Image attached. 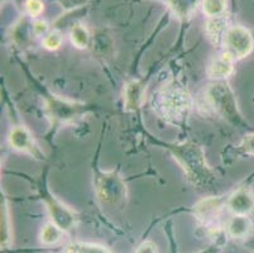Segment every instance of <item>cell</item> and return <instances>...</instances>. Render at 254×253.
<instances>
[{"mask_svg":"<svg viewBox=\"0 0 254 253\" xmlns=\"http://www.w3.org/2000/svg\"><path fill=\"white\" fill-rule=\"evenodd\" d=\"M226 24H228V22H226V19L223 15H220V17H211V19L207 22V36H209V38L211 39L214 45H218V43H220L221 39L225 38V34L228 32Z\"/></svg>","mask_w":254,"mask_h":253,"instance_id":"cell-13","label":"cell"},{"mask_svg":"<svg viewBox=\"0 0 254 253\" xmlns=\"http://www.w3.org/2000/svg\"><path fill=\"white\" fill-rule=\"evenodd\" d=\"M144 97V85L138 80H131L124 87V109L135 111L140 108Z\"/></svg>","mask_w":254,"mask_h":253,"instance_id":"cell-11","label":"cell"},{"mask_svg":"<svg viewBox=\"0 0 254 253\" xmlns=\"http://www.w3.org/2000/svg\"><path fill=\"white\" fill-rule=\"evenodd\" d=\"M9 227V215H8V208L4 201L1 205V248H5L9 243V236H10V229Z\"/></svg>","mask_w":254,"mask_h":253,"instance_id":"cell-20","label":"cell"},{"mask_svg":"<svg viewBox=\"0 0 254 253\" xmlns=\"http://www.w3.org/2000/svg\"><path fill=\"white\" fill-rule=\"evenodd\" d=\"M9 145L17 151H22V152H29L33 155L36 152V147H34V141L32 137L31 132L25 127L18 125L11 129L9 133Z\"/></svg>","mask_w":254,"mask_h":253,"instance_id":"cell-9","label":"cell"},{"mask_svg":"<svg viewBox=\"0 0 254 253\" xmlns=\"http://www.w3.org/2000/svg\"><path fill=\"white\" fill-rule=\"evenodd\" d=\"M158 106L163 117L176 122L186 117L191 108V97L184 87L168 84L162 87L158 95Z\"/></svg>","mask_w":254,"mask_h":253,"instance_id":"cell-2","label":"cell"},{"mask_svg":"<svg viewBox=\"0 0 254 253\" xmlns=\"http://www.w3.org/2000/svg\"><path fill=\"white\" fill-rule=\"evenodd\" d=\"M66 253H112L108 248L92 243H75L66 248Z\"/></svg>","mask_w":254,"mask_h":253,"instance_id":"cell-18","label":"cell"},{"mask_svg":"<svg viewBox=\"0 0 254 253\" xmlns=\"http://www.w3.org/2000/svg\"><path fill=\"white\" fill-rule=\"evenodd\" d=\"M252 229V222L247 215H234L228 223L226 231L232 238L242 240L246 238Z\"/></svg>","mask_w":254,"mask_h":253,"instance_id":"cell-12","label":"cell"},{"mask_svg":"<svg viewBox=\"0 0 254 253\" xmlns=\"http://www.w3.org/2000/svg\"><path fill=\"white\" fill-rule=\"evenodd\" d=\"M48 31V23L46 20H37L33 23V32L36 36H43Z\"/></svg>","mask_w":254,"mask_h":253,"instance_id":"cell-25","label":"cell"},{"mask_svg":"<svg viewBox=\"0 0 254 253\" xmlns=\"http://www.w3.org/2000/svg\"><path fill=\"white\" fill-rule=\"evenodd\" d=\"M170 4L177 17L186 18L192 13L193 9H196L197 0H170Z\"/></svg>","mask_w":254,"mask_h":253,"instance_id":"cell-17","label":"cell"},{"mask_svg":"<svg viewBox=\"0 0 254 253\" xmlns=\"http://www.w3.org/2000/svg\"><path fill=\"white\" fill-rule=\"evenodd\" d=\"M25 9L31 17H37L43 11V3L41 0H27Z\"/></svg>","mask_w":254,"mask_h":253,"instance_id":"cell-22","label":"cell"},{"mask_svg":"<svg viewBox=\"0 0 254 253\" xmlns=\"http://www.w3.org/2000/svg\"><path fill=\"white\" fill-rule=\"evenodd\" d=\"M135 253H157V247L151 241H145L137 248Z\"/></svg>","mask_w":254,"mask_h":253,"instance_id":"cell-26","label":"cell"},{"mask_svg":"<svg viewBox=\"0 0 254 253\" xmlns=\"http://www.w3.org/2000/svg\"><path fill=\"white\" fill-rule=\"evenodd\" d=\"M71 42L75 47L84 50L90 43V33L82 24H75L70 32Z\"/></svg>","mask_w":254,"mask_h":253,"instance_id":"cell-16","label":"cell"},{"mask_svg":"<svg viewBox=\"0 0 254 253\" xmlns=\"http://www.w3.org/2000/svg\"><path fill=\"white\" fill-rule=\"evenodd\" d=\"M239 147L246 155L254 156V133H251L248 134V136L244 137V139L242 141Z\"/></svg>","mask_w":254,"mask_h":253,"instance_id":"cell-23","label":"cell"},{"mask_svg":"<svg viewBox=\"0 0 254 253\" xmlns=\"http://www.w3.org/2000/svg\"><path fill=\"white\" fill-rule=\"evenodd\" d=\"M206 99L210 106L232 124L242 122V117L238 110L237 100L229 85L224 81L211 84L206 90Z\"/></svg>","mask_w":254,"mask_h":253,"instance_id":"cell-3","label":"cell"},{"mask_svg":"<svg viewBox=\"0 0 254 253\" xmlns=\"http://www.w3.org/2000/svg\"><path fill=\"white\" fill-rule=\"evenodd\" d=\"M173 156L182 169L185 170L186 175L189 176L192 184L196 186H206L212 181V175L210 169L207 167L205 161L204 151L200 146L195 143H177V145H170Z\"/></svg>","mask_w":254,"mask_h":253,"instance_id":"cell-1","label":"cell"},{"mask_svg":"<svg viewBox=\"0 0 254 253\" xmlns=\"http://www.w3.org/2000/svg\"><path fill=\"white\" fill-rule=\"evenodd\" d=\"M46 109L53 122L67 124L84 114L85 105L76 101L66 100L57 95H50L46 99Z\"/></svg>","mask_w":254,"mask_h":253,"instance_id":"cell-5","label":"cell"},{"mask_svg":"<svg viewBox=\"0 0 254 253\" xmlns=\"http://www.w3.org/2000/svg\"><path fill=\"white\" fill-rule=\"evenodd\" d=\"M57 1H59L66 10H72V9L78 8V6L85 5L87 0H57Z\"/></svg>","mask_w":254,"mask_h":253,"instance_id":"cell-24","label":"cell"},{"mask_svg":"<svg viewBox=\"0 0 254 253\" xmlns=\"http://www.w3.org/2000/svg\"><path fill=\"white\" fill-rule=\"evenodd\" d=\"M62 36L59 31L50 32L47 36H45L42 41V46L48 51H56L61 47Z\"/></svg>","mask_w":254,"mask_h":253,"instance_id":"cell-21","label":"cell"},{"mask_svg":"<svg viewBox=\"0 0 254 253\" xmlns=\"http://www.w3.org/2000/svg\"><path fill=\"white\" fill-rule=\"evenodd\" d=\"M228 208L234 215H248L254 209V196L251 190L242 187L230 195Z\"/></svg>","mask_w":254,"mask_h":253,"instance_id":"cell-8","label":"cell"},{"mask_svg":"<svg viewBox=\"0 0 254 253\" xmlns=\"http://www.w3.org/2000/svg\"><path fill=\"white\" fill-rule=\"evenodd\" d=\"M62 229L57 227L53 222L47 223L39 233V240L45 246H53L61 241Z\"/></svg>","mask_w":254,"mask_h":253,"instance_id":"cell-15","label":"cell"},{"mask_svg":"<svg viewBox=\"0 0 254 253\" xmlns=\"http://www.w3.org/2000/svg\"><path fill=\"white\" fill-rule=\"evenodd\" d=\"M221 209V199L209 198L201 200L195 206V212L197 217L202 220H207L214 218Z\"/></svg>","mask_w":254,"mask_h":253,"instance_id":"cell-14","label":"cell"},{"mask_svg":"<svg viewBox=\"0 0 254 253\" xmlns=\"http://www.w3.org/2000/svg\"><path fill=\"white\" fill-rule=\"evenodd\" d=\"M226 9V0H204L202 10L209 17H220Z\"/></svg>","mask_w":254,"mask_h":253,"instance_id":"cell-19","label":"cell"},{"mask_svg":"<svg viewBox=\"0 0 254 253\" xmlns=\"http://www.w3.org/2000/svg\"><path fill=\"white\" fill-rule=\"evenodd\" d=\"M48 212H50L52 222L56 224L57 227L62 229V231H68L75 224V214L72 210L64 206V204L60 203L55 198H50L47 201Z\"/></svg>","mask_w":254,"mask_h":253,"instance_id":"cell-7","label":"cell"},{"mask_svg":"<svg viewBox=\"0 0 254 253\" xmlns=\"http://www.w3.org/2000/svg\"><path fill=\"white\" fill-rule=\"evenodd\" d=\"M226 52L234 59L247 57L254 48V39L251 32L242 25H234L228 28V32L224 38Z\"/></svg>","mask_w":254,"mask_h":253,"instance_id":"cell-6","label":"cell"},{"mask_svg":"<svg viewBox=\"0 0 254 253\" xmlns=\"http://www.w3.org/2000/svg\"><path fill=\"white\" fill-rule=\"evenodd\" d=\"M96 194L103 203L117 205L124 200L127 195V186L123 178L115 171L101 172L96 176Z\"/></svg>","mask_w":254,"mask_h":253,"instance_id":"cell-4","label":"cell"},{"mask_svg":"<svg viewBox=\"0 0 254 253\" xmlns=\"http://www.w3.org/2000/svg\"><path fill=\"white\" fill-rule=\"evenodd\" d=\"M233 71H234V57L228 52L212 60L211 64L207 67V75L216 80L226 79L232 75Z\"/></svg>","mask_w":254,"mask_h":253,"instance_id":"cell-10","label":"cell"}]
</instances>
